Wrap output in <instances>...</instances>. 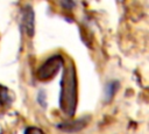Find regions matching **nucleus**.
<instances>
[{
    "label": "nucleus",
    "instance_id": "1",
    "mask_svg": "<svg viewBox=\"0 0 149 134\" xmlns=\"http://www.w3.org/2000/svg\"><path fill=\"white\" fill-rule=\"evenodd\" d=\"M77 85H76V75L74 69L70 64L64 70V76L62 79V90H61V108L64 111V113H68L71 115L74 112L76 108V101H77Z\"/></svg>",
    "mask_w": 149,
    "mask_h": 134
},
{
    "label": "nucleus",
    "instance_id": "2",
    "mask_svg": "<svg viewBox=\"0 0 149 134\" xmlns=\"http://www.w3.org/2000/svg\"><path fill=\"white\" fill-rule=\"evenodd\" d=\"M62 64H63V58L61 56L57 55V56L50 57L38 69V71H37L38 78L40 79H50L59 70V68H61Z\"/></svg>",
    "mask_w": 149,
    "mask_h": 134
},
{
    "label": "nucleus",
    "instance_id": "3",
    "mask_svg": "<svg viewBox=\"0 0 149 134\" xmlns=\"http://www.w3.org/2000/svg\"><path fill=\"white\" fill-rule=\"evenodd\" d=\"M26 134H44V133H43L40 128H36V127H29V128H27Z\"/></svg>",
    "mask_w": 149,
    "mask_h": 134
}]
</instances>
